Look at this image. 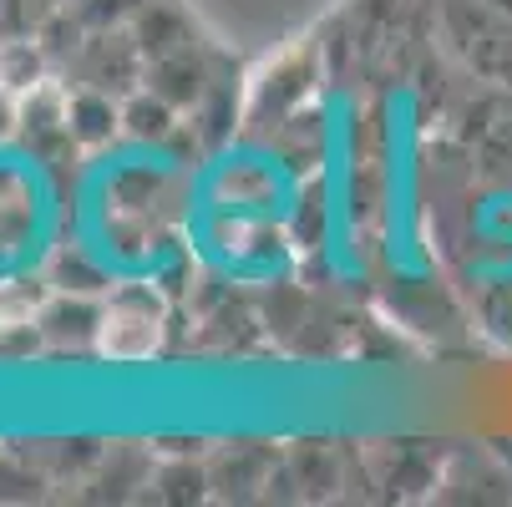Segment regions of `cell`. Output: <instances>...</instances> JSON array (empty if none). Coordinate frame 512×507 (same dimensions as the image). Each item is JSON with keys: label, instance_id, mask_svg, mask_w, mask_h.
<instances>
[{"label": "cell", "instance_id": "13", "mask_svg": "<svg viewBox=\"0 0 512 507\" xmlns=\"http://www.w3.org/2000/svg\"><path fill=\"white\" fill-rule=\"evenodd\" d=\"M148 0H77V16L87 31H112V26H132V16Z\"/></svg>", "mask_w": 512, "mask_h": 507}, {"label": "cell", "instance_id": "2", "mask_svg": "<svg viewBox=\"0 0 512 507\" xmlns=\"http://www.w3.org/2000/svg\"><path fill=\"white\" fill-rule=\"evenodd\" d=\"M447 31L477 77L512 87V16H502L487 0H452Z\"/></svg>", "mask_w": 512, "mask_h": 507}, {"label": "cell", "instance_id": "1", "mask_svg": "<svg viewBox=\"0 0 512 507\" xmlns=\"http://www.w3.org/2000/svg\"><path fill=\"white\" fill-rule=\"evenodd\" d=\"M163 325H168V305L153 284H117L102 300L97 350L107 360H148L163 345Z\"/></svg>", "mask_w": 512, "mask_h": 507}, {"label": "cell", "instance_id": "8", "mask_svg": "<svg viewBox=\"0 0 512 507\" xmlns=\"http://www.w3.org/2000/svg\"><path fill=\"white\" fill-rule=\"evenodd\" d=\"M66 127H71V142H77V148H102V142H112L122 132V102H112V92L82 87V92H71Z\"/></svg>", "mask_w": 512, "mask_h": 507}, {"label": "cell", "instance_id": "10", "mask_svg": "<svg viewBox=\"0 0 512 507\" xmlns=\"http://www.w3.org/2000/svg\"><path fill=\"white\" fill-rule=\"evenodd\" d=\"M148 497H153V502H173V507H183V502H203V497H213V477H208V467H198L193 457L178 452L173 462L153 467Z\"/></svg>", "mask_w": 512, "mask_h": 507}, {"label": "cell", "instance_id": "15", "mask_svg": "<svg viewBox=\"0 0 512 507\" xmlns=\"http://www.w3.org/2000/svg\"><path fill=\"white\" fill-rule=\"evenodd\" d=\"M16 132V102H11V92L0 87V142H6Z\"/></svg>", "mask_w": 512, "mask_h": 507}, {"label": "cell", "instance_id": "11", "mask_svg": "<svg viewBox=\"0 0 512 507\" xmlns=\"http://www.w3.org/2000/svg\"><path fill=\"white\" fill-rule=\"evenodd\" d=\"M178 127H183V122H178V107H168V102H163L158 92H148V87L122 102V132L137 137V142H168Z\"/></svg>", "mask_w": 512, "mask_h": 507}, {"label": "cell", "instance_id": "7", "mask_svg": "<svg viewBox=\"0 0 512 507\" xmlns=\"http://www.w3.org/2000/svg\"><path fill=\"white\" fill-rule=\"evenodd\" d=\"M132 41H137V51L148 56V61H158V56H173V51H188L193 46V21H188V11L178 6V0H148L137 16H132Z\"/></svg>", "mask_w": 512, "mask_h": 507}, {"label": "cell", "instance_id": "5", "mask_svg": "<svg viewBox=\"0 0 512 507\" xmlns=\"http://www.w3.org/2000/svg\"><path fill=\"white\" fill-rule=\"evenodd\" d=\"M142 82H148V92H158L168 107L193 112V107L203 102L208 82H213V71H208V61H203V56L188 46V51H173V56L148 61V71H142Z\"/></svg>", "mask_w": 512, "mask_h": 507}, {"label": "cell", "instance_id": "12", "mask_svg": "<svg viewBox=\"0 0 512 507\" xmlns=\"http://www.w3.org/2000/svg\"><path fill=\"white\" fill-rule=\"evenodd\" d=\"M46 284L71 289V295H102V289H107L112 279L102 274V264H92L77 244H71V249H61V254L51 259V279H46Z\"/></svg>", "mask_w": 512, "mask_h": 507}, {"label": "cell", "instance_id": "6", "mask_svg": "<svg viewBox=\"0 0 512 507\" xmlns=\"http://www.w3.org/2000/svg\"><path fill=\"white\" fill-rule=\"evenodd\" d=\"M41 330H46V345H97V330H102V305L97 295H71V289H56V295L36 310Z\"/></svg>", "mask_w": 512, "mask_h": 507}, {"label": "cell", "instance_id": "3", "mask_svg": "<svg viewBox=\"0 0 512 507\" xmlns=\"http://www.w3.org/2000/svg\"><path fill=\"white\" fill-rule=\"evenodd\" d=\"M315 92V61L305 51H284L269 61L244 92V122H284L305 97Z\"/></svg>", "mask_w": 512, "mask_h": 507}, {"label": "cell", "instance_id": "4", "mask_svg": "<svg viewBox=\"0 0 512 507\" xmlns=\"http://www.w3.org/2000/svg\"><path fill=\"white\" fill-rule=\"evenodd\" d=\"M66 112H71V92L66 87H51V77L36 82L31 92H21V102H16V132L26 137L31 153L51 158L56 148H77V142H71V127H66Z\"/></svg>", "mask_w": 512, "mask_h": 507}, {"label": "cell", "instance_id": "9", "mask_svg": "<svg viewBox=\"0 0 512 507\" xmlns=\"http://www.w3.org/2000/svg\"><path fill=\"white\" fill-rule=\"evenodd\" d=\"M46 66H51V51L41 46V36H11L6 46H0V87H6L11 97L31 92L36 82H46Z\"/></svg>", "mask_w": 512, "mask_h": 507}, {"label": "cell", "instance_id": "16", "mask_svg": "<svg viewBox=\"0 0 512 507\" xmlns=\"http://www.w3.org/2000/svg\"><path fill=\"white\" fill-rule=\"evenodd\" d=\"M11 325V315H6V300H0V330H6Z\"/></svg>", "mask_w": 512, "mask_h": 507}, {"label": "cell", "instance_id": "14", "mask_svg": "<svg viewBox=\"0 0 512 507\" xmlns=\"http://www.w3.org/2000/svg\"><path fill=\"white\" fill-rule=\"evenodd\" d=\"M41 487H46V477L41 472H31L26 462H16V457H0V502H26V497H41Z\"/></svg>", "mask_w": 512, "mask_h": 507}]
</instances>
